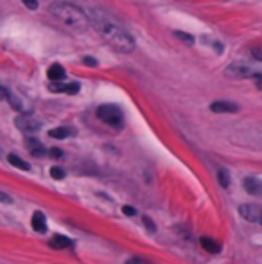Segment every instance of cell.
<instances>
[{
	"label": "cell",
	"instance_id": "6da1fadb",
	"mask_svg": "<svg viewBox=\"0 0 262 264\" xmlns=\"http://www.w3.org/2000/svg\"><path fill=\"white\" fill-rule=\"evenodd\" d=\"M88 22L94 25V29L108 41V45L122 54H130L135 49V40L122 25L115 20L112 15L102 11L99 7H94L86 13Z\"/></svg>",
	"mask_w": 262,
	"mask_h": 264
},
{
	"label": "cell",
	"instance_id": "7a4b0ae2",
	"mask_svg": "<svg viewBox=\"0 0 262 264\" xmlns=\"http://www.w3.org/2000/svg\"><path fill=\"white\" fill-rule=\"evenodd\" d=\"M50 13L56 20H60L61 24L70 27L74 31H86L88 29V17L81 7L68 4V2H54L50 6Z\"/></svg>",
	"mask_w": 262,
	"mask_h": 264
},
{
	"label": "cell",
	"instance_id": "3957f363",
	"mask_svg": "<svg viewBox=\"0 0 262 264\" xmlns=\"http://www.w3.org/2000/svg\"><path fill=\"white\" fill-rule=\"evenodd\" d=\"M97 117L115 129L124 128V112L117 105H102L97 108Z\"/></svg>",
	"mask_w": 262,
	"mask_h": 264
},
{
	"label": "cell",
	"instance_id": "277c9868",
	"mask_svg": "<svg viewBox=\"0 0 262 264\" xmlns=\"http://www.w3.org/2000/svg\"><path fill=\"white\" fill-rule=\"evenodd\" d=\"M15 126H16L20 131L27 133V135H34L36 131H40V129H42V123H40L36 117L29 115V113H22V115H18V117L15 119Z\"/></svg>",
	"mask_w": 262,
	"mask_h": 264
},
{
	"label": "cell",
	"instance_id": "5b68a950",
	"mask_svg": "<svg viewBox=\"0 0 262 264\" xmlns=\"http://www.w3.org/2000/svg\"><path fill=\"white\" fill-rule=\"evenodd\" d=\"M225 74H227V77H230V79H248V77H251V76H255V77L261 76L259 72H251L250 67H248V65H243V63L230 65Z\"/></svg>",
	"mask_w": 262,
	"mask_h": 264
},
{
	"label": "cell",
	"instance_id": "8992f818",
	"mask_svg": "<svg viewBox=\"0 0 262 264\" xmlns=\"http://www.w3.org/2000/svg\"><path fill=\"white\" fill-rule=\"evenodd\" d=\"M239 214L243 219L250 221V223H259L261 221V205L257 203H245L239 207Z\"/></svg>",
	"mask_w": 262,
	"mask_h": 264
},
{
	"label": "cell",
	"instance_id": "52a82bcc",
	"mask_svg": "<svg viewBox=\"0 0 262 264\" xmlns=\"http://www.w3.org/2000/svg\"><path fill=\"white\" fill-rule=\"evenodd\" d=\"M49 90L54 92V94H78L79 92V85L78 83H70V85H63L61 81H50L49 85Z\"/></svg>",
	"mask_w": 262,
	"mask_h": 264
},
{
	"label": "cell",
	"instance_id": "ba28073f",
	"mask_svg": "<svg viewBox=\"0 0 262 264\" xmlns=\"http://www.w3.org/2000/svg\"><path fill=\"white\" fill-rule=\"evenodd\" d=\"M210 110L214 113H233L239 110V106L230 103V101H215L210 105Z\"/></svg>",
	"mask_w": 262,
	"mask_h": 264
},
{
	"label": "cell",
	"instance_id": "9c48e42d",
	"mask_svg": "<svg viewBox=\"0 0 262 264\" xmlns=\"http://www.w3.org/2000/svg\"><path fill=\"white\" fill-rule=\"evenodd\" d=\"M31 227L33 230H36L38 234H45L47 232V219L42 212H34L33 217H31Z\"/></svg>",
	"mask_w": 262,
	"mask_h": 264
},
{
	"label": "cell",
	"instance_id": "30bf717a",
	"mask_svg": "<svg viewBox=\"0 0 262 264\" xmlns=\"http://www.w3.org/2000/svg\"><path fill=\"white\" fill-rule=\"evenodd\" d=\"M49 246L54 250H65L72 248V241L66 235H52V239H49Z\"/></svg>",
	"mask_w": 262,
	"mask_h": 264
},
{
	"label": "cell",
	"instance_id": "8fae6325",
	"mask_svg": "<svg viewBox=\"0 0 262 264\" xmlns=\"http://www.w3.org/2000/svg\"><path fill=\"white\" fill-rule=\"evenodd\" d=\"M76 135V129L74 128H68V126H63V128H54L49 131V137L50 139H58V141H61V139H66V137H72Z\"/></svg>",
	"mask_w": 262,
	"mask_h": 264
},
{
	"label": "cell",
	"instance_id": "7c38bea8",
	"mask_svg": "<svg viewBox=\"0 0 262 264\" xmlns=\"http://www.w3.org/2000/svg\"><path fill=\"white\" fill-rule=\"evenodd\" d=\"M25 146H27V149L31 151V155H34V157H45V155H47V149L36 141V139H27V141H25Z\"/></svg>",
	"mask_w": 262,
	"mask_h": 264
},
{
	"label": "cell",
	"instance_id": "4fadbf2b",
	"mask_svg": "<svg viewBox=\"0 0 262 264\" xmlns=\"http://www.w3.org/2000/svg\"><path fill=\"white\" fill-rule=\"evenodd\" d=\"M47 76L50 81H61V79H65L66 74H65V69H63L60 63H54L49 67Z\"/></svg>",
	"mask_w": 262,
	"mask_h": 264
},
{
	"label": "cell",
	"instance_id": "5bb4252c",
	"mask_svg": "<svg viewBox=\"0 0 262 264\" xmlns=\"http://www.w3.org/2000/svg\"><path fill=\"white\" fill-rule=\"evenodd\" d=\"M199 243H201V246L205 248L209 253H214V255H215V253L221 252V245L217 243V241L210 239V237H201V241H199Z\"/></svg>",
	"mask_w": 262,
	"mask_h": 264
},
{
	"label": "cell",
	"instance_id": "9a60e30c",
	"mask_svg": "<svg viewBox=\"0 0 262 264\" xmlns=\"http://www.w3.org/2000/svg\"><path fill=\"white\" fill-rule=\"evenodd\" d=\"M245 189L250 194L257 196V194H261V182H259L257 178H246V180H245Z\"/></svg>",
	"mask_w": 262,
	"mask_h": 264
},
{
	"label": "cell",
	"instance_id": "2e32d148",
	"mask_svg": "<svg viewBox=\"0 0 262 264\" xmlns=\"http://www.w3.org/2000/svg\"><path fill=\"white\" fill-rule=\"evenodd\" d=\"M7 160H9V164L15 165V167H18V169H22V171H29V164H27L25 160L20 158L18 155H13V153H11V155L7 157Z\"/></svg>",
	"mask_w": 262,
	"mask_h": 264
},
{
	"label": "cell",
	"instance_id": "e0dca14e",
	"mask_svg": "<svg viewBox=\"0 0 262 264\" xmlns=\"http://www.w3.org/2000/svg\"><path fill=\"white\" fill-rule=\"evenodd\" d=\"M217 180H219L221 187L228 189V185H230V173H228L225 167H223V169H219V171H217Z\"/></svg>",
	"mask_w": 262,
	"mask_h": 264
},
{
	"label": "cell",
	"instance_id": "ac0fdd59",
	"mask_svg": "<svg viewBox=\"0 0 262 264\" xmlns=\"http://www.w3.org/2000/svg\"><path fill=\"white\" fill-rule=\"evenodd\" d=\"M174 36H176L178 40L183 41V43H187V45H192V43H194V36L187 35V33H181V31H176V33H174Z\"/></svg>",
	"mask_w": 262,
	"mask_h": 264
},
{
	"label": "cell",
	"instance_id": "d6986e66",
	"mask_svg": "<svg viewBox=\"0 0 262 264\" xmlns=\"http://www.w3.org/2000/svg\"><path fill=\"white\" fill-rule=\"evenodd\" d=\"M50 176H52L54 180H63L65 178V171L61 169V167H58V165H54V167H50Z\"/></svg>",
	"mask_w": 262,
	"mask_h": 264
},
{
	"label": "cell",
	"instance_id": "ffe728a7",
	"mask_svg": "<svg viewBox=\"0 0 262 264\" xmlns=\"http://www.w3.org/2000/svg\"><path fill=\"white\" fill-rule=\"evenodd\" d=\"M144 225H146V229H147L151 234H155L156 232V227H155V223H153V219H151V217L144 216Z\"/></svg>",
	"mask_w": 262,
	"mask_h": 264
},
{
	"label": "cell",
	"instance_id": "44dd1931",
	"mask_svg": "<svg viewBox=\"0 0 262 264\" xmlns=\"http://www.w3.org/2000/svg\"><path fill=\"white\" fill-rule=\"evenodd\" d=\"M126 264H151V263H147V261H144L140 257H131L126 261Z\"/></svg>",
	"mask_w": 262,
	"mask_h": 264
},
{
	"label": "cell",
	"instance_id": "7402d4cb",
	"mask_svg": "<svg viewBox=\"0 0 262 264\" xmlns=\"http://www.w3.org/2000/svg\"><path fill=\"white\" fill-rule=\"evenodd\" d=\"M49 155H50L52 158H61V157H63V151H61V149H58V147H52V149L49 151Z\"/></svg>",
	"mask_w": 262,
	"mask_h": 264
},
{
	"label": "cell",
	"instance_id": "603a6c76",
	"mask_svg": "<svg viewBox=\"0 0 262 264\" xmlns=\"http://www.w3.org/2000/svg\"><path fill=\"white\" fill-rule=\"evenodd\" d=\"M122 212H124L126 216H137V211H135L133 207H130V205H124V207H122Z\"/></svg>",
	"mask_w": 262,
	"mask_h": 264
},
{
	"label": "cell",
	"instance_id": "cb8c5ba5",
	"mask_svg": "<svg viewBox=\"0 0 262 264\" xmlns=\"http://www.w3.org/2000/svg\"><path fill=\"white\" fill-rule=\"evenodd\" d=\"M25 4V7H29V9H38V0H22Z\"/></svg>",
	"mask_w": 262,
	"mask_h": 264
},
{
	"label": "cell",
	"instance_id": "d4e9b609",
	"mask_svg": "<svg viewBox=\"0 0 262 264\" xmlns=\"http://www.w3.org/2000/svg\"><path fill=\"white\" fill-rule=\"evenodd\" d=\"M83 63L88 65V67H96L97 61H96V58H88V56H86V58H83Z\"/></svg>",
	"mask_w": 262,
	"mask_h": 264
},
{
	"label": "cell",
	"instance_id": "484cf974",
	"mask_svg": "<svg viewBox=\"0 0 262 264\" xmlns=\"http://www.w3.org/2000/svg\"><path fill=\"white\" fill-rule=\"evenodd\" d=\"M0 203H11V198H9L7 194L0 193Z\"/></svg>",
	"mask_w": 262,
	"mask_h": 264
}]
</instances>
